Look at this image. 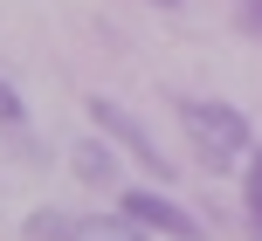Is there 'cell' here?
Masks as SVG:
<instances>
[{
  "mask_svg": "<svg viewBox=\"0 0 262 241\" xmlns=\"http://www.w3.org/2000/svg\"><path fill=\"white\" fill-rule=\"evenodd\" d=\"M180 131H186V145H193L214 173H228V165H242L255 152L249 117H242L235 104H214V97H180Z\"/></svg>",
  "mask_w": 262,
  "mask_h": 241,
  "instance_id": "6da1fadb",
  "label": "cell"
},
{
  "mask_svg": "<svg viewBox=\"0 0 262 241\" xmlns=\"http://www.w3.org/2000/svg\"><path fill=\"white\" fill-rule=\"evenodd\" d=\"M35 241H152V228H138L131 214H49L41 207L28 221Z\"/></svg>",
  "mask_w": 262,
  "mask_h": 241,
  "instance_id": "7a4b0ae2",
  "label": "cell"
},
{
  "mask_svg": "<svg viewBox=\"0 0 262 241\" xmlns=\"http://www.w3.org/2000/svg\"><path fill=\"white\" fill-rule=\"evenodd\" d=\"M90 124H97V131H104V138H111V145H124V152H131V159H138V165H145V173H152V179H172L166 152H159L152 138L138 131V117H131V110L118 104V97H90Z\"/></svg>",
  "mask_w": 262,
  "mask_h": 241,
  "instance_id": "3957f363",
  "label": "cell"
},
{
  "mask_svg": "<svg viewBox=\"0 0 262 241\" xmlns=\"http://www.w3.org/2000/svg\"><path fill=\"white\" fill-rule=\"evenodd\" d=\"M118 214H131L138 228H152V234H172V241H200V221L186 214V207H172L166 193H124V200H118Z\"/></svg>",
  "mask_w": 262,
  "mask_h": 241,
  "instance_id": "277c9868",
  "label": "cell"
},
{
  "mask_svg": "<svg viewBox=\"0 0 262 241\" xmlns=\"http://www.w3.org/2000/svg\"><path fill=\"white\" fill-rule=\"evenodd\" d=\"M69 165H76L90 186H118V165H111V152L97 145V138H76V152H69Z\"/></svg>",
  "mask_w": 262,
  "mask_h": 241,
  "instance_id": "5b68a950",
  "label": "cell"
},
{
  "mask_svg": "<svg viewBox=\"0 0 262 241\" xmlns=\"http://www.w3.org/2000/svg\"><path fill=\"white\" fill-rule=\"evenodd\" d=\"M242 193H249V228H255V241H262V145L249 152V179H242Z\"/></svg>",
  "mask_w": 262,
  "mask_h": 241,
  "instance_id": "8992f818",
  "label": "cell"
},
{
  "mask_svg": "<svg viewBox=\"0 0 262 241\" xmlns=\"http://www.w3.org/2000/svg\"><path fill=\"white\" fill-rule=\"evenodd\" d=\"M0 124H28V110H21V90H14L7 76H0Z\"/></svg>",
  "mask_w": 262,
  "mask_h": 241,
  "instance_id": "52a82bcc",
  "label": "cell"
},
{
  "mask_svg": "<svg viewBox=\"0 0 262 241\" xmlns=\"http://www.w3.org/2000/svg\"><path fill=\"white\" fill-rule=\"evenodd\" d=\"M235 14H242V28H249V35H262V0H235Z\"/></svg>",
  "mask_w": 262,
  "mask_h": 241,
  "instance_id": "ba28073f",
  "label": "cell"
},
{
  "mask_svg": "<svg viewBox=\"0 0 262 241\" xmlns=\"http://www.w3.org/2000/svg\"><path fill=\"white\" fill-rule=\"evenodd\" d=\"M152 7H180V0H152Z\"/></svg>",
  "mask_w": 262,
  "mask_h": 241,
  "instance_id": "9c48e42d",
  "label": "cell"
}]
</instances>
